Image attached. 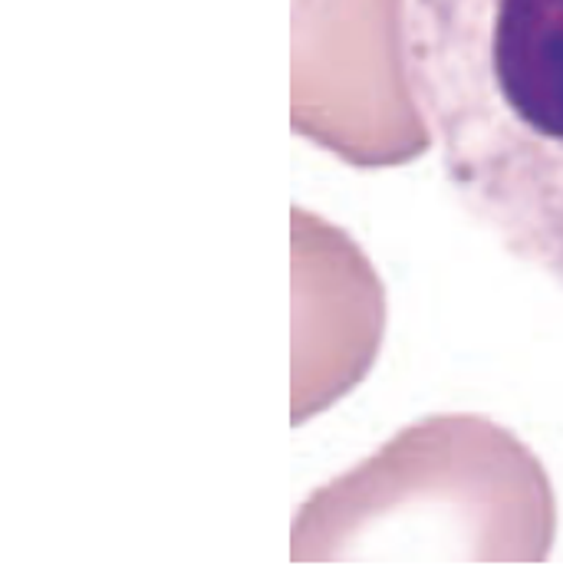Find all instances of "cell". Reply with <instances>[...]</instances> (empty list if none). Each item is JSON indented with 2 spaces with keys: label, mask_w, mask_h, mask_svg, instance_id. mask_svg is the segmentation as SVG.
I'll return each mask as SVG.
<instances>
[{
  "label": "cell",
  "mask_w": 563,
  "mask_h": 566,
  "mask_svg": "<svg viewBox=\"0 0 563 566\" xmlns=\"http://www.w3.org/2000/svg\"><path fill=\"white\" fill-rule=\"evenodd\" d=\"M399 60L455 201L563 290V0H406Z\"/></svg>",
  "instance_id": "6da1fadb"
}]
</instances>
